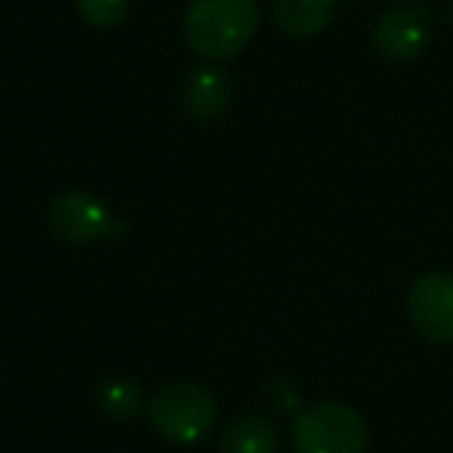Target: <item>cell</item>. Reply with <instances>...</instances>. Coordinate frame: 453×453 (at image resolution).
<instances>
[{"instance_id": "cell-9", "label": "cell", "mask_w": 453, "mask_h": 453, "mask_svg": "<svg viewBox=\"0 0 453 453\" xmlns=\"http://www.w3.org/2000/svg\"><path fill=\"white\" fill-rule=\"evenodd\" d=\"M280 432L267 416L242 413L220 432V453H277Z\"/></svg>"}, {"instance_id": "cell-5", "label": "cell", "mask_w": 453, "mask_h": 453, "mask_svg": "<svg viewBox=\"0 0 453 453\" xmlns=\"http://www.w3.org/2000/svg\"><path fill=\"white\" fill-rule=\"evenodd\" d=\"M434 16L422 0H397L372 26V47L388 63H413L432 41Z\"/></svg>"}, {"instance_id": "cell-8", "label": "cell", "mask_w": 453, "mask_h": 453, "mask_svg": "<svg viewBox=\"0 0 453 453\" xmlns=\"http://www.w3.org/2000/svg\"><path fill=\"white\" fill-rule=\"evenodd\" d=\"M339 0H273V22L292 41L317 38L329 28Z\"/></svg>"}, {"instance_id": "cell-2", "label": "cell", "mask_w": 453, "mask_h": 453, "mask_svg": "<svg viewBox=\"0 0 453 453\" xmlns=\"http://www.w3.org/2000/svg\"><path fill=\"white\" fill-rule=\"evenodd\" d=\"M150 426L171 444H199L218 426L220 407L199 382H168L146 401Z\"/></svg>"}, {"instance_id": "cell-10", "label": "cell", "mask_w": 453, "mask_h": 453, "mask_svg": "<svg viewBox=\"0 0 453 453\" xmlns=\"http://www.w3.org/2000/svg\"><path fill=\"white\" fill-rule=\"evenodd\" d=\"M96 407L112 422H131L146 407V397L131 379H109L96 388Z\"/></svg>"}, {"instance_id": "cell-7", "label": "cell", "mask_w": 453, "mask_h": 453, "mask_svg": "<svg viewBox=\"0 0 453 453\" xmlns=\"http://www.w3.org/2000/svg\"><path fill=\"white\" fill-rule=\"evenodd\" d=\"M234 100V84L230 75L218 65H199L180 84V106L199 125H211L230 109Z\"/></svg>"}, {"instance_id": "cell-6", "label": "cell", "mask_w": 453, "mask_h": 453, "mask_svg": "<svg viewBox=\"0 0 453 453\" xmlns=\"http://www.w3.org/2000/svg\"><path fill=\"white\" fill-rule=\"evenodd\" d=\"M410 326L432 345H453V273L428 271L407 292Z\"/></svg>"}, {"instance_id": "cell-11", "label": "cell", "mask_w": 453, "mask_h": 453, "mask_svg": "<svg viewBox=\"0 0 453 453\" xmlns=\"http://www.w3.org/2000/svg\"><path fill=\"white\" fill-rule=\"evenodd\" d=\"M127 7H131V0H75V10L88 26L94 28H119L127 16Z\"/></svg>"}, {"instance_id": "cell-4", "label": "cell", "mask_w": 453, "mask_h": 453, "mask_svg": "<svg viewBox=\"0 0 453 453\" xmlns=\"http://www.w3.org/2000/svg\"><path fill=\"white\" fill-rule=\"evenodd\" d=\"M47 230L69 246H90L106 236L125 234V224L88 189H65L47 205Z\"/></svg>"}, {"instance_id": "cell-3", "label": "cell", "mask_w": 453, "mask_h": 453, "mask_svg": "<svg viewBox=\"0 0 453 453\" xmlns=\"http://www.w3.org/2000/svg\"><path fill=\"white\" fill-rule=\"evenodd\" d=\"M289 441L296 453H366L370 426L342 401H314L292 416Z\"/></svg>"}, {"instance_id": "cell-1", "label": "cell", "mask_w": 453, "mask_h": 453, "mask_svg": "<svg viewBox=\"0 0 453 453\" xmlns=\"http://www.w3.org/2000/svg\"><path fill=\"white\" fill-rule=\"evenodd\" d=\"M258 0H193L183 13V41L208 63L234 59L258 32Z\"/></svg>"}]
</instances>
